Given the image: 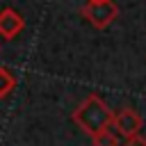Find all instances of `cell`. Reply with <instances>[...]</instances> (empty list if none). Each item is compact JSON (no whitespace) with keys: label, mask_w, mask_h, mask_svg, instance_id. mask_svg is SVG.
<instances>
[{"label":"cell","mask_w":146,"mask_h":146,"mask_svg":"<svg viewBox=\"0 0 146 146\" xmlns=\"http://www.w3.org/2000/svg\"><path fill=\"white\" fill-rule=\"evenodd\" d=\"M11 87H14V78H11V73H9L7 68H0V98L7 96V94L11 91Z\"/></svg>","instance_id":"cell-6"},{"label":"cell","mask_w":146,"mask_h":146,"mask_svg":"<svg viewBox=\"0 0 146 146\" xmlns=\"http://www.w3.org/2000/svg\"><path fill=\"white\" fill-rule=\"evenodd\" d=\"M114 114L107 110V105L98 98V96H89L75 112H73V121L78 125H82V130H87L91 137L98 135L100 130L112 125Z\"/></svg>","instance_id":"cell-1"},{"label":"cell","mask_w":146,"mask_h":146,"mask_svg":"<svg viewBox=\"0 0 146 146\" xmlns=\"http://www.w3.org/2000/svg\"><path fill=\"white\" fill-rule=\"evenodd\" d=\"M89 2H91V0H89Z\"/></svg>","instance_id":"cell-8"},{"label":"cell","mask_w":146,"mask_h":146,"mask_svg":"<svg viewBox=\"0 0 146 146\" xmlns=\"http://www.w3.org/2000/svg\"><path fill=\"white\" fill-rule=\"evenodd\" d=\"M119 132L114 130V125H110V128H105V130H100L98 135H94V144L96 146H121L119 144Z\"/></svg>","instance_id":"cell-5"},{"label":"cell","mask_w":146,"mask_h":146,"mask_svg":"<svg viewBox=\"0 0 146 146\" xmlns=\"http://www.w3.org/2000/svg\"><path fill=\"white\" fill-rule=\"evenodd\" d=\"M23 30V16L18 11H14L11 7L0 11V34L5 39H14L18 32Z\"/></svg>","instance_id":"cell-4"},{"label":"cell","mask_w":146,"mask_h":146,"mask_svg":"<svg viewBox=\"0 0 146 146\" xmlns=\"http://www.w3.org/2000/svg\"><path fill=\"white\" fill-rule=\"evenodd\" d=\"M112 125H114V130H116L121 137L132 139V137H137V135H139V130H141V116H139L135 110L123 107V110H119V112L114 114Z\"/></svg>","instance_id":"cell-3"},{"label":"cell","mask_w":146,"mask_h":146,"mask_svg":"<svg viewBox=\"0 0 146 146\" xmlns=\"http://www.w3.org/2000/svg\"><path fill=\"white\" fill-rule=\"evenodd\" d=\"M82 14H84L96 27H105V25H110V23L116 18L119 7H116L112 0H91L89 5H84Z\"/></svg>","instance_id":"cell-2"},{"label":"cell","mask_w":146,"mask_h":146,"mask_svg":"<svg viewBox=\"0 0 146 146\" xmlns=\"http://www.w3.org/2000/svg\"><path fill=\"white\" fill-rule=\"evenodd\" d=\"M123 146H146V139H141V137L137 135V137H132V139H125Z\"/></svg>","instance_id":"cell-7"}]
</instances>
